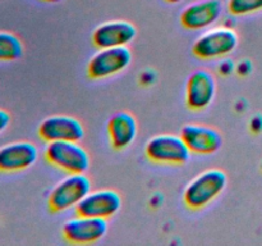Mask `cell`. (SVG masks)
<instances>
[{
    "instance_id": "6da1fadb",
    "label": "cell",
    "mask_w": 262,
    "mask_h": 246,
    "mask_svg": "<svg viewBox=\"0 0 262 246\" xmlns=\"http://www.w3.org/2000/svg\"><path fill=\"white\" fill-rule=\"evenodd\" d=\"M227 182V174L220 169L202 172L187 184L183 192L184 202L191 209H202L219 197Z\"/></svg>"
},
{
    "instance_id": "7a4b0ae2",
    "label": "cell",
    "mask_w": 262,
    "mask_h": 246,
    "mask_svg": "<svg viewBox=\"0 0 262 246\" xmlns=\"http://www.w3.org/2000/svg\"><path fill=\"white\" fill-rule=\"evenodd\" d=\"M45 158L51 166L67 173H86L90 168L89 153L77 141L48 142Z\"/></svg>"
},
{
    "instance_id": "3957f363",
    "label": "cell",
    "mask_w": 262,
    "mask_h": 246,
    "mask_svg": "<svg viewBox=\"0 0 262 246\" xmlns=\"http://www.w3.org/2000/svg\"><path fill=\"white\" fill-rule=\"evenodd\" d=\"M91 191V182L84 173H68L51 190L49 207L53 212L76 209L77 205Z\"/></svg>"
},
{
    "instance_id": "277c9868",
    "label": "cell",
    "mask_w": 262,
    "mask_h": 246,
    "mask_svg": "<svg viewBox=\"0 0 262 246\" xmlns=\"http://www.w3.org/2000/svg\"><path fill=\"white\" fill-rule=\"evenodd\" d=\"M238 46V35L228 27L210 28L202 33L192 46L194 55L204 60L224 58Z\"/></svg>"
},
{
    "instance_id": "5b68a950",
    "label": "cell",
    "mask_w": 262,
    "mask_h": 246,
    "mask_svg": "<svg viewBox=\"0 0 262 246\" xmlns=\"http://www.w3.org/2000/svg\"><path fill=\"white\" fill-rule=\"evenodd\" d=\"M146 156L158 164L179 166L188 161L191 150L181 136L159 135L148 140L145 148Z\"/></svg>"
},
{
    "instance_id": "8992f818",
    "label": "cell",
    "mask_w": 262,
    "mask_h": 246,
    "mask_svg": "<svg viewBox=\"0 0 262 246\" xmlns=\"http://www.w3.org/2000/svg\"><path fill=\"white\" fill-rule=\"evenodd\" d=\"M132 53L127 46L100 49L87 64V74L92 79H104L120 73L129 67Z\"/></svg>"
},
{
    "instance_id": "52a82bcc",
    "label": "cell",
    "mask_w": 262,
    "mask_h": 246,
    "mask_svg": "<svg viewBox=\"0 0 262 246\" xmlns=\"http://www.w3.org/2000/svg\"><path fill=\"white\" fill-rule=\"evenodd\" d=\"M63 236L67 241L77 245H89L105 237L107 222L102 218L78 215L71 218L63 224Z\"/></svg>"
},
{
    "instance_id": "ba28073f",
    "label": "cell",
    "mask_w": 262,
    "mask_h": 246,
    "mask_svg": "<svg viewBox=\"0 0 262 246\" xmlns=\"http://www.w3.org/2000/svg\"><path fill=\"white\" fill-rule=\"evenodd\" d=\"M122 208V199L119 194L113 190H97L90 191L83 197L81 202L76 207L78 215L92 218H107L113 217Z\"/></svg>"
},
{
    "instance_id": "9c48e42d",
    "label": "cell",
    "mask_w": 262,
    "mask_h": 246,
    "mask_svg": "<svg viewBox=\"0 0 262 246\" xmlns=\"http://www.w3.org/2000/svg\"><path fill=\"white\" fill-rule=\"evenodd\" d=\"M38 136L46 142L53 141H79L84 136V128L78 119L68 115H54L41 122Z\"/></svg>"
},
{
    "instance_id": "30bf717a",
    "label": "cell",
    "mask_w": 262,
    "mask_h": 246,
    "mask_svg": "<svg viewBox=\"0 0 262 246\" xmlns=\"http://www.w3.org/2000/svg\"><path fill=\"white\" fill-rule=\"evenodd\" d=\"M216 92L215 77L206 69L193 72L187 79L186 102L189 109L202 110L212 102Z\"/></svg>"
},
{
    "instance_id": "8fae6325",
    "label": "cell",
    "mask_w": 262,
    "mask_h": 246,
    "mask_svg": "<svg viewBox=\"0 0 262 246\" xmlns=\"http://www.w3.org/2000/svg\"><path fill=\"white\" fill-rule=\"evenodd\" d=\"M38 150L32 142L18 141L0 148V172L14 173L25 171L36 163Z\"/></svg>"
},
{
    "instance_id": "7c38bea8",
    "label": "cell",
    "mask_w": 262,
    "mask_h": 246,
    "mask_svg": "<svg viewBox=\"0 0 262 246\" xmlns=\"http://www.w3.org/2000/svg\"><path fill=\"white\" fill-rule=\"evenodd\" d=\"M137 35V30L127 20H110L102 23L92 32V43L96 48H118L127 46Z\"/></svg>"
},
{
    "instance_id": "4fadbf2b",
    "label": "cell",
    "mask_w": 262,
    "mask_h": 246,
    "mask_svg": "<svg viewBox=\"0 0 262 246\" xmlns=\"http://www.w3.org/2000/svg\"><path fill=\"white\" fill-rule=\"evenodd\" d=\"M223 13L220 0H201L188 5L181 14V23L187 30H206L219 20Z\"/></svg>"
},
{
    "instance_id": "5bb4252c",
    "label": "cell",
    "mask_w": 262,
    "mask_h": 246,
    "mask_svg": "<svg viewBox=\"0 0 262 246\" xmlns=\"http://www.w3.org/2000/svg\"><path fill=\"white\" fill-rule=\"evenodd\" d=\"M181 137L188 146L191 153L199 155H210L222 148L223 138L216 130L207 126L187 125L182 128Z\"/></svg>"
},
{
    "instance_id": "9a60e30c",
    "label": "cell",
    "mask_w": 262,
    "mask_h": 246,
    "mask_svg": "<svg viewBox=\"0 0 262 246\" xmlns=\"http://www.w3.org/2000/svg\"><path fill=\"white\" fill-rule=\"evenodd\" d=\"M107 133L113 148L123 150L136 140L137 122L129 113H115L107 122Z\"/></svg>"
},
{
    "instance_id": "2e32d148",
    "label": "cell",
    "mask_w": 262,
    "mask_h": 246,
    "mask_svg": "<svg viewBox=\"0 0 262 246\" xmlns=\"http://www.w3.org/2000/svg\"><path fill=\"white\" fill-rule=\"evenodd\" d=\"M22 54V41L13 33L0 31V61L17 60Z\"/></svg>"
},
{
    "instance_id": "e0dca14e",
    "label": "cell",
    "mask_w": 262,
    "mask_h": 246,
    "mask_svg": "<svg viewBox=\"0 0 262 246\" xmlns=\"http://www.w3.org/2000/svg\"><path fill=\"white\" fill-rule=\"evenodd\" d=\"M228 9L233 15H247L262 10V0H228Z\"/></svg>"
},
{
    "instance_id": "ac0fdd59",
    "label": "cell",
    "mask_w": 262,
    "mask_h": 246,
    "mask_svg": "<svg viewBox=\"0 0 262 246\" xmlns=\"http://www.w3.org/2000/svg\"><path fill=\"white\" fill-rule=\"evenodd\" d=\"M9 123H10V115L8 114V112L0 109V132H3V131L9 126Z\"/></svg>"
},
{
    "instance_id": "d6986e66",
    "label": "cell",
    "mask_w": 262,
    "mask_h": 246,
    "mask_svg": "<svg viewBox=\"0 0 262 246\" xmlns=\"http://www.w3.org/2000/svg\"><path fill=\"white\" fill-rule=\"evenodd\" d=\"M165 2H168V3H173V4H177V3H181L182 0H165Z\"/></svg>"
},
{
    "instance_id": "ffe728a7",
    "label": "cell",
    "mask_w": 262,
    "mask_h": 246,
    "mask_svg": "<svg viewBox=\"0 0 262 246\" xmlns=\"http://www.w3.org/2000/svg\"><path fill=\"white\" fill-rule=\"evenodd\" d=\"M43 2H48V3H58V2H61V0H43Z\"/></svg>"
}]
</instances>
